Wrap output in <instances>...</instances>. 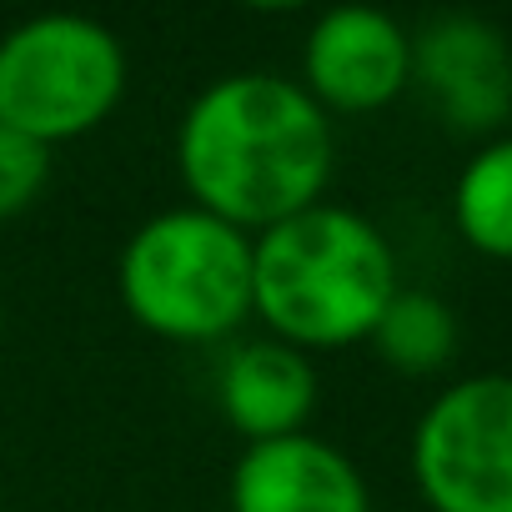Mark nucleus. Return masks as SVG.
Masks as SVG:
<instances>
[{"mask_svg":"<svg viewBox=\"0 0 512 512\" xmlns=\"http://www.w3.org/2000/svg\"><path fill=\"white\" fill-rule=\"evenodd\" d=\"M397 297V251L357 211L317 201L251 236V312L297 352L367 342Z\"/></svg>","mask_w":512,"mask_h":512,"instance_id":"nucleus-2","label":"nucleus"},{"mask_svg":"<svg viewBox=\"0 0 512 512\" xmlns=\"http://www.w3.org/2000/svg\"><path fill=\"white\" fill-rule=\"evenodd\" d=\"M332 121L302 81L236 71L211 81L176 126V171L191 206L236 231H267L322 201L332 176Z\"/></svg>","mask_w":512,"mask_h":512,"instance_id":"nucleus-1","label":"nucleus"},{"mask_svg":"<svg viewBox=\"0 0 512 512\" xmlns=\"http://www.w3.org/2000/svg\"><path fill=\"white\" fill-rule=\"evenodd\" d=\"M317 367L307 362V352L262 337V342H241L216 377V402L221 417L246 437V442H272V437H292L307 432V417L317 407Z\"/></svg>","mask_w":512,"mask_h":512,"instance_id":"nucleus-9","label":"nucleus"},{"mask_svg":"<svg viewBox=\"0 0 512 512\" xmlns=\"http://www.w3.org/2000/svg\"><path fill=\"white\" fill-rule=\"evenodd\" d=\"M126 91V51L91 16H31L0 36V126L36 141L96 131Z\"/></svg>","mask_w":512,"mask_h":512,"instance_id":"nucleus-4","label":"nucleus"},{"mask_svg":"<svg viewBox=\"0 0 512 512\" xmlns=\"http://www.w3.org/2000/svg\"><path fill=\"white\" fill-rule=\"evenodd\" d=\"M452 221L462 241L492 262H512V136L487 141L452 186Z\"/></svg>","mask_w":512,"mask_h":512,"instance_id":"nucleus-11","label":"nucleus"},{"mask_svg":"<svg viewBox=\"0 0 512 512\" xmlns=\"http://www.w3.org/2000/svg\"><path fill=\"white\" fill-rule=\"evenodd\" d=\"M412 81V36L372 6L327 11L302 46V91L322 111H382Z\"/></svg>","mask_w":512,"mask_h":512,"instance_id":"nucleus-6","label":"nucleus"},{"mask_svg":"<svg viewBox=\"0 0 512 512\" xmlns=\"http://www.w3.org/2000/svg\"><path fill=\"white\" fill-rule=\"evenodd\" d=\"M126 312L166 342H216L251 317V236L201 206L141 221L121 251Z\"/></svg>","mask_w":512,"mask_h":512,"instance_id":"nucleus-3","label":"nucleus"},{"mask_svg":"<svg viewBox=\"0 0 512 512\" xmlns=\"http://www.w3.org/2000/svg\"><path fill=\"white\" fill-rule=\"evenodd\" d=\"M51 181V151L0 126V221L21 216Z\"/></svg>","mask_w":512,"mask_h":512,"instance_id":"nucleus-12","label":"nucleus"},{"mask_svg":"<svg viewBox=\"0 0 512 512\" xmlns=\"http://www.w3.org/2000/svg\"><path fill=\"white\" fill-rule=\"evenodd\" d=\"M412 76L457 131H487L512 111L507 36L477 16H442L412 41Z\"/></svg>","mask_w":512,"mask_h":512,"instance_id":"nucleus-8","label":"nucleus"},{"mask_svg":"<svg viewBox=\"0 0 512 512\" xmlns=\"http://www.w3.org/2000/svg\"><path fill=\"white\" fill-rule=\"evenodd\" d=\"M412 477L432 512H512V377H462L417 417Z\"/></svg>","mask_w":512,"mask_h":512,"instance_id":"nucleus-5","label":"nucleus"},{"mask_svg":"<svg viewBox=\"0 0 512 512\" xmlns=\"http://www.w3.org/2000/svg\"><path fill=\"white\" fill-rule=\"evenodd\" d=\"M377 357L402 372V377H432L452 362L457 352V312L432 297V292H407L397 287V297L387 302V312L377 317L372 337Z\"/></svg>","mask_w":512,"mask_h":512,"instance_id":"nucleus-10","label":"nucleus"},{"mask_svg":"<svg viewBox=\"0 0 512 512\" xmlns=\"http://www.w3.org/2000/svg\"><path fill=\"white\" fill-rule=\"evenodd\" d=\"M226 497L231 512H372L357 462L312 432L246 442Z\"/></svg>","mask_w":512,"mask_h":512,"instance_id":"nucleus-7","label":"nucleus"}]
</instances>
